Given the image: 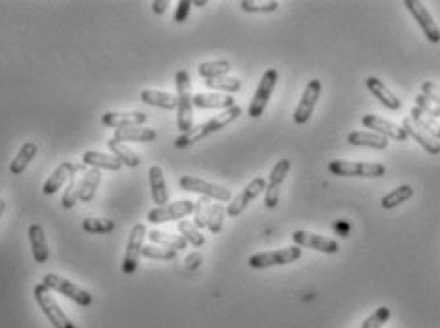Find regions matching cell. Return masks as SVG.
<instances>
[{
  "label": "cell",
  "instance_id": "9c48e42d",
  "mask_svg": "<svg viewBox=\"0 0 440 328\" xmlns=\"http://www.w3.org/2000/svg\"><path fill=\"white\" fill-rule=\"evenodd\" d=\"M146 237V226L145 224H135L132 234H129V241L125 247L124 260H122V269L124 273L132 276L139 268V258L143 256V247H145Z\"/></svg>",
  "mask_w": 440,
  "mask_h": 328
},
{
  "label": "cell",
  "instance_id": "7dc6e473",
  "mask_svg": "<svg viewBox=\"0 0 440 328\" xmlns=\"http://www.w3.org/2000/svg\"><path fill=\"white\" fill-rule=\"evenodd\" d=\"M201 262H204V258H201V255L199 252H192V255L186 256V260H184V266H186V269L188 271H196L199 266H201Z\"/></svg>",
  "mask_w": 440,
  "mask_h": 328
},
{
  "label": "cell",
  "instance_id": "7a4b0ae2",
  "mask_svg": "<svg viewBox=\"0 0 440 328\" xmlns=\"http://www.w3.org/2000/svg\"><path fill=\"white\" fill-rule=\"evenodd\" d=\"M175 85H177V127L180 133H188L194 127V116H192V92H190V74L186 71H178L175 76Z\"/></svg>",
  "mask_w": 440,
  "mask_h": 328
},
{
  "label": "cell",
  "instance_id": "f546056e",
  "mask_svg": "<svg viewBox=\"0 0 440 328\" xmlns=\"http://www.w3.org/2000/svg\"><path fill=\"white\" fill-rule=\"evenodd\" d=\"M108 150L112 152V156L114 158L120 159V164L122 165H127V167H139L141 165V158H139L137 152H133L132 148H127L124 143H118L116 138H111L108 143Z\"/></svg>",
  "mask_w": 440,
  "mask_h": 328
},
{
  "label": "cell",
  "instance_id": "4dcf8cb0",
  "mask_svg": "<svg viewBox=\"0 0 440 328\" xmlns=\"http://www.w3.org/2000/svg\"><path fill=\"white\" fill-rule=\"evenodd\" d=\"M148 239L152 243L159 245V247H165V249L171 250H184L188 247L186 239L183 236H173V234H167V231H159V230H152L148 231Z\"/></svg>",
  "mask_w": 440,
  "mask_h": 328
},
{
  "label": "cell",
  "instance_id": "60d3db41",
  "mask_svg": "<svg viewBox=\"0 0 440 328\" xmlns=\"http://www.w3.org/2000/svg\"><path fill=\"white\" fill-rule=\"evenodd\" d=\"M224 217H226V209L220 204L211 205L209 220H207V228L211 234H220L224 226Z\"/></svg>",
  "mask_w": 440,
  "mask_h": 328
},
{
  "label": "cell",
  "instance_id": "8992f818",
  "mask_svg": "<svg viewBox=\"0 0 440 328\" xmlns=\"http://www.w3.org/2000/svg\"><path fill=\"white\" fill-rule=\"evenodd\" d=\"M302 258V249L300 247H285L279 250H269V252H258L249 258V266L253 269H266L271 266H283V264L296 262Z\"/></svg>",
  "mask_w": 440,
  "mask_h": 328
},
{
  "label": "cell",
  "instance_id": "e575fe53",
  "mask_svg": "<svg viewBox=\"0 0 440 328\" xmlns=\"http://www.w3.org/2000/svg\"><path fill=\"white\" fill-rule=\"evenodd\" d=\"M82 230L87 234H111L116 230V222L111 218H86L82 222Z\"/></svg>",
  "mask_w": 440,
  "mask_h": 328
},
{
  "label": "cell",
  "instance_id": "9a60e30c",
  "mask_svg": "<svg viewBox=\"0 0 440 328\" xmlns=\"http://www.w3.org/2000/svg\"><path fill=\"white\" fill-rule=\"evenodd\" d=\"M292 241L296 243V247H306V249L319 250L322 255H336L340 250V245L336 243L334 239H329V237L317 236V234H311V231L306 230H296L292 234Z\"/></svg>",
  "mask_w": 440,
  "mask_h": 328
},
{
  "label": "cell",
  "instance_id": "277c9868",
  "mask_svg": "<svg viewBox=\"0 0 440 328\" xmlns=\"http://www.w3.org/2000/svg\"><path fill=\"white\" fill-rule=\"evenodd\" d=\"M329 171L336 177H367L378 178L385 175V167L381 164H367V162H343L334 159L329 164Z\"/></svg>",
  "mask_w": 440,
  "mask_h": 328
},
{
  "label": "cell",
  "instance_id": "603a6c76",
  "mask_svg": "<svg viewBox=\"0 0 440 328\" xmlns=\"http://www.w3.org/2000/svg\"><path fill=\"white\" fill-rule=\"evenodd\" d=\"M29 241H31V249H33L34 262L46 264L50 250H48L46 234H44V228L40 224H31V228H29Z\"/></svg>",
  "mask_w": 440,
  "mask_h": 328
},
{
  "label": "cell",
  "instance_id": "8d00e7d4",
  "mask_svg": "<svg viewBox=\"0 0 440 328\" xmlns=\"http://www.w3.org/2000/svg\"><path fill=\"white\" fill-rule=\"evenodd\" d=\"M178 231L186 239V243L194 245V247H204L205 245V237L201 236V231L197 230L196 226L188 222V220H180L178 222Z\"/></svg>",
  "mask_w": 440,
  "mask_h": 328
},
{
  "label": "cell",
  "instance_id": "d4e9b609",
  "mask_svg": "<svg viewBox=\"0 0 440 328\" xmlns=\"http://www.w3.org/2000/svg\"><path fill=\"white\" fill-rule=\"evenodd\" d=\"M141 101L150 106H158L164 110H175L178 106L177 95L167 92H158V90H143L141 92Z\"/></svg>",
  "mask_w": 440,
  "mask_h": 328
},
{
  "label": "cell",
  "instance_id": "ac0fdd59",
  "mask_svg": "<svg viewBox=\"0 0 440 328\" xmlns=\"http://www.w3.org/2000/svg\"><path fill=\"white\" fill-rule=\"evenodd\" d=\"M82 167H84V164L80 165L73 164V162H63V164H59L55 167V171H53L52 175H50V178L44 183L42 192H44L46 196H53V194L57 190H61V186L65 183H69V178L73 177V175H76Z\"/></svg>",
  "mask_w": 440,
  "mask_h": 328
},
{
  "label": "cell",
  "instance_id": "ba28073f",
  "mask_svg": "<svg viewBox=\"0 0 440 328\" xmlns=\"http://www.w3.org/2000/svg\"><path fill=\"white\" fill-rule=\"evenodd\" d=\"M277 80H279V74H277L276 69H268L266 73L262 74L260 78V84H258L257 92H255V97L250 101L249 106V116L250 118H260L268 106L269 99H271V93L276 90Z\"/></svg>",
  "mask_w": 440,
  "mask_h": 328
},
{
  "label": "cell",
  "instance_id": "681fc988",
  "mask_svg": "<svg viewBox=\"0 0 440 328\" xmlns=\"http://www.w3.org/2000/svg\"><path fill=\"white\" fill-rule=\"evenodd\" d=\"M207 4H209L207 0H196V2H192V6H197V8H204V6H207Z\"/></svg>",
  "mask_w": 440,
  "mask_h": 328
},
{
  "label": "cell",
  "instance_id": "f907efd6",
  "mask_svg": "<svg viewBox=\"0 0 440 328\" xmlns=\"http://www.w3.org/2000/svg\"><path fill=\"white\" fill-rule=\"evenodd\" d=\"M4 211H6V201L4 199H0V218L4 215Z\"/></svg>",
  "mask_w": 440,
  "mask_h": 328
},
{
  "label": "cell",
  "instance_id": "c3c4849f",
  "mask_svg": "<svg viewBox=\"0 0 440 328\" xmlns=\"http://www.w3.org/2000/svg\"><path fill=\"white\" fill-rule=\"evenodd\" d=\"M167 6H169L167 0H156V2H152V10H154V13H165Z\"/></svg>",
  "mask_w": 440,
  "mask_h": 328
},
{
  "label": "cell",
  "instance_id": "8fae6325",
  "mask_svg": "<svg viewBox=\"0 0 440 328\" xmlns=\"http://www.w3.org/2000/svg\"><path fill=\"white\" fill-rule=\"evenodd\" d=\"M194 213V201L190 199H180L175 204H167L164 207H156V209L148 211V222L152 224H164L171 222V220H180V218L188 217Z\"/></svg>",
  "mask_w": 440,
  "mask_h": 328
},
{
  "label": "cell",
  "instance_id": "b9f144b4",
  "mask_svg": "<svg viewBox=\"0 0 440 328\" xmlns=\"http://www.w3.org/2000/svg\"><path fill=\"white\" fill-rule=\"evenodd\" d=\"M76 204H78V180H76V175H73L66 183L65 194L61 197V205L71 211L76 207Z\"/></svg>",
  "mask_w": 440,
  "mask_h": 328
},
{
  "label": "cell",
  "instance_id": "3957f363",
  "mask_svg": "<svg viewBox=\"0 0 440 328\" xmlns=\"http://www.w3.org/2000/svg\"><path fill=\"white\" fill-rule=\"evenodd\" d=\"M34 300L40 306V309L44 311L48 321L52 322L53 328H76L71 322V319L63 313L59 304L53 300V296L50 294V289H48L46 285L40 283V285L34 287Z\"/></svg>",
  "mask_w": 440,
  "mask_h": 328
},
{
  "label": "cell",
  "instance_id": "d590c367",
  "mask_svg": "<svg viewBox=\"0 0 440 328\" xmlns=\"http://www.w3.org/2000/svg\"><path fill=\"white\" fill-rule=\"evenodd\" d=\"M211 201L209 197H199L196 204H194V226L197 230L201 228H207V220H209L211 213Z\"/></svg>",
  "mask_w": 440,
  "mask_h": 328
},
{
  "label": "cell",
  "instance_id": "30bf717a",
  "mask_svg": "<svg viewBox=\"0 0 440 328\" xmlns=\"http://www.w3.org/2000/svg\"><path fill=\"white\" fill-rule=\"evenodd\" d=\"M404 6L408 8V12L412 13V17L416 20V23L420 25V29L423 31V34H425V38H427L431 44H439L440 29L437 27L433 15L429 13L425 4L420 2V0H404Z\"/></svg>",
  "mask_w": 440,
  "mask_h": 328
},
{
  "label": "cell",
  "instance_id": "d6a6232c",
  "mask_svg": "<svg viewBox=\"0 0 440 328\" xmlns=\"http://www.w3.org/2000/svg\"><path fill=\"white\" fill-rule=\"evenodd\" d=\"M230 61L226 59H217V61H205L201 65L197 66V73L199 76L205 80H215V78H222L226 74L230 73Z\"/></svg>",
  "mask_w": 440,
  "mask_h": 328
},
{
  "label": "cell",
  "instance_id": "7402d4cb",
  "mask_svg": "<svg viewBox=\"0 0 440 328\" xmlns=\"http://www.w3.org/2000/svg\"><path fill=\"white\" fill-rule=\"evenodd\" d=\"M192 105L197 108H220L228 110L232 106H236L232 95H222V93H197L192 97Z\"/></svg>",
  "mask_w": 440,
  "mask_h": 328
},
{
  "label": "cell",
  "instance_id": "ab89813d",
  "mask_svg": "<svg viewBox=\"0 0 440 328\" xmlns=\"http://www.w3.org/2000/svg\"><path fill=\"white\" fill-rule=\"evenodd\" d=\"M239 6H241L243 12H249V13H269V12H276L277 8H279V2H276V0H266V2L241 0V2H239Z\"/></svg>",
  "mask_w": 440,
  "mask_h": 328
},
{
  "label": "cell",
  "instance_id": "6da1fadb",
  "mask_svg": "<svg viewBox=\"0 0 440 328\" xmlns=\"http://www.w3.org/2000/svg\"><path fill=\"white\" fill-rule=\"evenodd\" d=\"M241 114H243L241 106H237V105L232 106V108L224 110L222 114H218V116H215V118L207 120L205 124L197 125V127H192L188 133H183V135L175 141V146H177V148H186V146L194 145V143H197V141H201V138L209 137V135H213V133L224 129L226 125H230L232 122H236Z\"/></svg>",
  "mask_w": 440,
  "mask_h": 328
},
{
  "label": "cell",
  "instance_id": "bcb514c9",
  "mask_svg": "<svg viewBox=\"0 0 440 328\" xmlns=\"http://www.w3.org/2000/svg\"><path fill=\"white\" fill-rule=\"evenodd\" d=\"M190 8H192L190 0H180V2H178L177 12H175V21H177V23H184L186 17H188V13H190Z\"/></svg>",
  "mask_w": 440,
  "mask_h": 328
},
{
  "label": "cell",
  "instance_id": "83f0119b",
  "mask_svg": "<svg viewBox=\"0 0 440 328\" xmlns=\"http://www.w3.org/2000/svg\"><path fill=\"white\" fill-rule=\"evenodd\" d=\"M348 143L353 146H367V148H376V150H385L389 146V138L381 137L378 133L351 131L348 135Z\"/></svg>",
  "mask_w": 440,
  "mask_h": 328
},
{
  "label": "cell",
  "instance_id": "4316f807",
  "mask_svg": "<svg viewBox=\"0 0 440 328\" xmlns=\"http://www.w3.org/2000/svg\"><path fill=\"white\" fill-rule=\"evenodd\" d=\"M82 164L90 165L93 169H106V171H120L122 164L118 158H114L111 154H101V152L87 150L82 154Z\"/></svg>",
  "mask_w": 440,
  "mask_h": 328
},
{
  "label": "cell",
  "instance_id": "d6986e66",
  "mask_svg": "<svg viewBox=\"0 0 440 328\" xmlns=\"http://www.w3.org/2000/svg\"><path fill=\"white\" fill-rule=\"evenodd\" d=\"M402 129L406 133L408 137H412L418 143V145L423 148V150H427L429 154H433V156H439L440 154V141L433 138L429 133H425L423 129H420L418 125L412 122V118H404L402 120Z\"/></svg>",
  "mask_w": 440,
  "mask_h": 328
},
{
  "label": "cell",
  "instance_id": "1f68e13d",
  "mask_svg": "<svg viewBox=\"0 0 440 328\" xmlns=\"http://www.w3.org/2000/svg\"><path fill=\"white\" fill-rule=\"evenodd\" d=\"M410 118H412V122H414L420 129H423V131L429 133L431 137L440 141V124L433 118V116H429V114H425L423 110H420L418 106H414V108L410 110Z\"/></svg>",
  "mask_w": 440,
  "mask_h": 328
},
{
  "label": "cell",
  "instance_id": "f6af8a7d",
  "mask_svg": "<svg viewBox=\"0 0 440 328\" xmlns=\"http://www.w3.org/2000/svg\"><path fill=\"white\" fill-rule=\"evenodd\" d=\"M421 93H423V95H427V97H431L434 103H439L440 105V85L439 84L425 80V82L421 84Z\"/></svg>",
  "mask_w": 440,
  "mask_h": 328
},
{
  "label": "cell",
  "instance_id": "44dd1931",
  "mask_svg": "<svg viewBox=\"0 0 440 328\" xmlns=\"http://www.w3.org/2000/svg\"><path fill=\"white\" fill-rule=\"evenodd\" d=\"M148 180H150L152 199L158 207H164L169 201V190H167V183H165L164 169L159 165H152L148 169Z\"/></svg>",
  "mask_w": 440,
  "mask_h": 328
},
{
  "label": "cell",
  "instance_id": "cb8c5ba5",
  "mask_svg": "<svg viewBox=\"0 0 440 328\" xmlns=\"http://www.w3.org/2000/svg\"><path fill=\"white\" fill-rule=\"evenodd\" d=\"M118 143H152L158 138V133L150 127H127V129H116L114 137Z\"/></svg>",
  "mask_w": 440,
  "mask_h": 328
},
{
  "label": "cell",
  "instance_id": "74e56055",
  "mask_svg": "<svg viewBox=\"0 0 440 328\" xmlns=\"http://www.w3.org/2000/svg\"><path fill=\"white\" fill-rule=\"evenodd\" d=\"M205 85L211 87V90H217V92H226V93H236L241 90V82L237 78H230V76H222V78L215 80H205Z\"/></svg>",
  "mask_w": 440,
  "mask_h": 328
},
{
  "label": "cell",
  "instance_id": "7bdbcfd3",
  "mask_svg": "<svg viewBox=\"0 0 440 328\" xmlns=\"http://www.w3.org/2000/svg\"><path fill=\"white\" fill-rule=\"evenodd\" d=\"M414 101H416V106H418L420 110H423L425 114H429V116H433L434 120H440V105L439 103H434L433 99L427 97V95H423V93H420V95H416Z\"/></svg>",
  "mask_w": 440,
  "mask_h": 328
},
{
  "label": "cell",
  "instance_id": "2e32d148",
  "mask_svg": "<svg viewBox=\"0 0 440 328\" xmlns=\"http://www.w3.org/2000/svg\"><path fill=\"white\" fill-rule=\"evenodd\" d=\"M361 124L364 125L367 129H372V131L385 138H393V141H401V143H404L408 138V135L404 133V129H402L401 125L393 124V122H389V120L385 118H380V116H376V114H367V116H362Z\"/></svg>",
  "mask_w": 440,
  "mask_h": 328
},
{
  "label": "cell",
  "instance_id": "f35d334b",
  "mask_svg": "<svg viewBox=\"0 0 440 328\" xmlns=\"http://www.w3.org/2000/svg\"><path fill=\"white\" fill-rule=\"evenodd\" d=\"M143 256H145V258H150V260H164V262H169V260H175V258H177V250L165 249V247H159V245H145V247H143Z\"/></svg>",
  "mask_w": 440,
  "mask_h": 328
},
{
  "label": "cell",
  "instance_id": "ffe728a7",
  "mask_svg": "<svg viewBox=\"0 0 440 328\" xmlns=\"http://www.w3.org/2000/svg\"><path fill=\"white\" fill-rule=\"evenodd\" d=\"M367 87H368V92L372 93L378 101H380L381 105L385 106V108H389V110H399L401 108V99L397 97L391 90H389L388 85L383 84L380 78H376V76H368L367 78Z\"/></svg>",
  "mask_w": 440,
  "mask_h": 328
},
{
  "label": "cell",
  "instance_id": "7c38bea8",
  "mask_svg": "<svg viewBox=\"0 0 440 328\" xmlns=\"http://www.w3.org/2000/svg\"><path fill=\"white\" fill-rule=\"evenodd\" d=\"M266 186H268V183H266L262 177L253 178V180L245 186L243 190H241V194H237V196L232 199L230 205H228V209H226V215H228V217H239V215L247 209V205H249L250 201H255L262 192H266Z\"/></svg>",
  "mask_w": 440,
  "mask_h": 328
},
{
  "label": "cell",
  "instance_id": "4fadbf2b",
  "mask_svg": "<svg viewBox=\"0 0 440 328\" xmlns=\"http://www.w3.org/2000/svg\"><path fill=\"white\" fill-rule=\"evenodd\" d=\"M321 92H322V85L319 80H311L308 82L306 85V90L302 93V99H300V103L296 106L294 110V122L298 125H304L308 124L309 118H311V114L315 110L317 106V101L321 97Z\"/></svg>",
  "mask_w": 440,
  "mask_h": 328
},
{
  "label": "cell",
  "instance_id": "ee69618b",
  "mask_svg": "<svg viewBox=\"0 0 440 328\" xmlns=\"http://www.w3.org/2000/svg\"><path fill=\"white\" fill-rule=\"evenodd\" d=\"M389 317H391L389 308H378L359 328H381L389 321Z\"/></svg>",
  "mask_w": 440,
  "mask_h": 328
},
{
  "label": "cell",
  "instance_id": "484cf974",
  "mask_svg": "<svg viewBox=\"0 0 440 328\" xmlns=\"http://www.w3.org/2000/svg\"><path fill=\"white\" fill-rule=\"evenodd\" d=\"M101 178H103V171L101 169L86 171V175L78 183V201H84V204L92 201L93 197H95L99 184H101Z\"/></svg>",
  "mask_w": 440,
  "mask_h": 328
},
{
  "label": "cell",
  "instance_id": "5b68a950",
  "mask_svg": "<svg viewBox=\"0 0 440 328\" xmlns=\"http://www.w3.org/2000/svg\"><path fill=\"white\" fill-rule=\"evenodd\" d=\"M42 285H46L50 290H55V292L71 298L73 302H76L82 308H87L93 302L92 294L87 290L80 289L78 285H74L73 281H69V279L57 276V273H46L44 279H42Z\"/></svg>",
  "mask_w": 440,
  "mask_h": 328
},
{
  "label": "cell",
  "instance_id": "5bb4252c",
  "mask_svg": "<svg viewBox=\"0 0 440 328\" xmlns=\"http://www.w3.org/2000/svg\"><path fill=\"white\" fill-rule=\"evenodd\" d=\"M290 169V159H279L276 164V167L271 169V175H269L268 186H266V197H264V205L268 209H276L279 205V196H281V184L287 177V173Z\"/></svg>",
  "mask_w": 440,
  "mask_h": 328
},
{
  "label": "cell",
  "instance_id": "e0dca14e",
  "mask_svg": "<svg viewBox=\"0 0 440 328\" xmlns=\"http://www.w3.org/2000/svg\"><path fill=\"white\" fill-rule=\"evenodd\" d=\"M145 112H105L103 118H101V124L106 125V127H114V129H127V127H141V125L146 124Z\"/></svg>",
  "mask_w": 440,
  "mask_h": 328
},
{
  "label": "cell",
  "instance_id": "f1b7e54d",
  "mask_svg": "<svg viewBox=\"0 0 440 328\" xmlns=\"http://www.w3.org/2000/svg\"><path fill=\"white\" fill-rule=\"evenodd\" d=\"M36 152H38L36 143H25V145L20 148V152L15 154V158L12 159V164H10V173H12V175H21V173L29 167V164L33 162V158L36 156Z\"/></svg>",
  "mask_w": 440,
  "mask_h": 328
},
{
  "label": "cell",
  "instance_id": "52a82bcc",
  "mask_svg": "<svg viewBox=\"0 0 440 328\" xmlns=\"http://www.w3.org/2000/svg\"><path fill=\"white\" fill-rule=\"evenodd\" d=\"M178 184H180V188H183V190L196 192V194H199L201 197H209V199H215V201H220V204H224V201H230L232 199V192L228 190L226 186L207 183V180H204V178L184 175V177H180Z\"/></svg>",
  "mask_w": 440,
  "mask_h": 328
},
{
  "label": "cell",
  "instance_id": "836d02e7",
  "mask_svg": "<svg viewBox=\"0 0 440 328\" xmlns=\"http://www.w3.org/2000/svg\"><path fill=\"white\" fill-rule=\"evenodd\" d=\"M414 196V188L410 186V184H402L399 188H395L391 190L385 197H381V207L383 209H395V207H399L402 205L404 201H408L410 197Z\"/></svg>",
  "mask_w": 440,
  "mask_h": 328
}]
</instances>
